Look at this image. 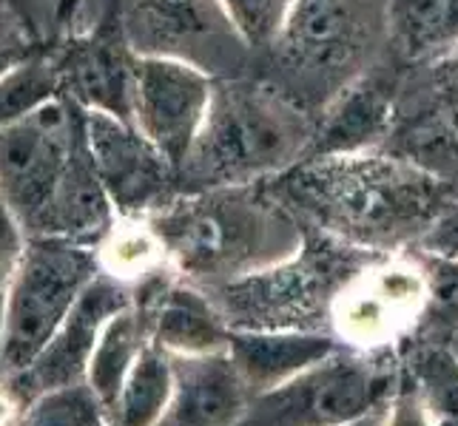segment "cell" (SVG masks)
<instances>
[{
    "mask_svg": "<svg viewBox=\"0 0 458 426\" xmlns=\"http://www.w3.org/2000/svg\"><path fill=\"white\" fill-rule=\"evenodd\" d=\"M267 182L308 230L370 254L416 250L455 199L453 182L393 148L310 154Z\"/></svg>",
    "mask_w": 458,
    "mask_h": 426,
    "instance_id": "obj_1",
    "label": "cell"
},
{
    "mask_svg": "<svg viewBox=\"0 0 458 426\" xmlns=\"http://www.w3.org/2000/svg\"><path fill=\"white\" fill-rule=\"evenodd\" d=\"M148 219L171 271L208 293L291 259L308 233L271 182L185 191Z\"/></svg>",
    "mask_w": 458,
    "mask_h": 426,
    "instance_id": "obj_2",
    "label": "cell"
},
{
    "mask_svg": "<svg viewBox=\"0 0 458 426\" xmlns=\"http://www.w3.org/2000/svg\"><path fill=\"white\" fill-rule=\"evenodd\" d=\"M316 120L276 83L216 80L208 117L180 171L188 191L267 182L305 160Z\"/></svg>",
    "mask_w": 458,
    "mask_h": 426,
    "instance_id": "obj_3",
    "label": "cell"
},
{
    "mask_svg": "<svg viewBox=\"0 0 458 426\" xmlns=\"http://www.w3.org/2000/svg\"><path fill=\"white\" fill-rule=\"evenodd\" d=\"M373 256L378 254L308 230L291 259L211 296L231 330H322V324L330 327V305L342 284Z\"/></svg>",
    "mask_w": 458,
    "mask_h": 426,
    "instance_id": "obj_4",
    "label": "cell"
},
{
    "mask_svg": "<svg viewBox=\"0 0 458 426\" xmlns=\"http://www.w3.org/2000/svg\"><path fill=\"white\" fill-rule=\"evenodd\" d=\"M370 23L359 0H296L285 31L274 43L282 91L308 108L327 105L368 60Z\"/></svg>",
    "mask_w": 458,
    "mask_h": 426,
    "instance_id": "obj_5",
    "label": "cell"
},
{
    "mask_svg": "<svg viewBox=\"0 0 458 426\" xmlns=\"http://www.w3.org/2000/svg\"><path fill=\"white\" fill-rule=\"evenodd\" d=\"M98 273L94 245L66 236H29L23 262L6 290L0 367L9 372L26 370Z\"/></svg>",
    "mask_w": 458,
    "mask_h": 426,
    "instance_id": "obj_6",
    "label": "cell"
},
{
    "mask_svg": "<svg viewBox=\"0 0 458 426\" xmlns=\"http://www.w3.org/2000/svg\"><path fill=\"white\" fill-rule=\"evenodd\" d=\"M83 146V108L69 97L0 129V199L31 236L40 230Z\"/></svg>",
    "mask_w": 458,
    "mask_h": 426,
    "instance_id": "obj_7",
    "label": "cell"
},
{
    "mask_svg": "<svg viewBox=\"0 0 458 426\" xmlns=\"http://www.w3.org/2000/svg\"><path fill=\"white\" fill-rule=\"evenodd\" d=\"M376 355L342 347L319 367L250 398L236 426H342L376 413L393 392Z\"/></svg>",
    "mask_w": 458,
    "mask_h": 426,
    "instance_id": "obj_8",
    "label": "cell"
},
{
    "mask_svg": "<svg viewBox=\"0 0 458 426\" xmlns=\"http://www.w3.org/2000/svg\"><path fill=\"white\" fill-rule=\"evenodd\" d=\"M428 307V276L419 250L378 254L342 284L330 305V333L359 353L416 336Z\"/></svg>",
    "mask_w": 458,
    "mask_h": 426,
    "instance_id": "obj_9",
    "label": "cell"
},
{
    "mask_svg": "<svg viewBox=\"0 0 458 426\" xmlns=\"http://www.w3.org/2000/svg\"><path fill=\"white\" fill-rule=\"evenodd\" d=\"M216 80L208 69L174 54L140 52L134 69L131 122L165 160L182 171L208 117Z\"/></svg>",
    "mask_w": 458,
    "mask_h": 426,
    "instance_id": "obj_10",
    "label": "cell"
},
{
    "mask_svg": "<svg viewBox=\"0 0 458 426\" xmlns=\"http://www.w3.org/2000/svg\"><path fill=\"white\" fill-rule=\"evenodd\" d=\"M86 148L117 216H154L177 196L180 173L131 120L83 112Z\"/></svg>",
    "mask_w": 458,
    "mask_h": 426,
    "instance_id": "obj_11",
    "label": "cell"
},
{
    "mask_svg": "<svg viewBox=\"0 0 458 426\" xmlns=\"http://www.w3.org/2000/svg\"><path fill=\"white\" fill-rule=\"evenodd\" d=\"M134 302V290L106 273H98L81 293L66 319L60 322L49 344L18 375V392L38 398L49 389L81 384L89 372V361L98 350L103 330L117 313Z\"/></svg>",
    "mask_w": 458,
    "mask_h": 426,
    "instance_id": "obj_12",
    "label": "cell"
},
{
    "mask_svg": "<svg viewBox=\"0 0 458 426\" xmlns=\"http://www.w3.org/2000/svg\"><path fill=\"white\" fill-rule=\"evenodd\" d=\"M134 302L151 313V341L171 355L223 353L231 324L208 290L165 271L134 288Z\"/></svg>",
    "mask_w": 458,
    "mask_h": 426,
    "instance_id": "obj_13",
    "label": "cell"
},
{
    "mask_svg": "<svg viewBox=\"0 0 458 426\" xmlns=\"http://www.w3.org/2000/svg\"><path fill=\"white\" fill-rule=\"evenodd\" d=\"M137 54L123 31H98L57 60L63 97L77 103L83 112H106L131 120V94Z\"/></svg>",
    "mask_w": 458,
    "mask_h": 426,
    "instance_id": "obj_14",
    "label": "cell"
},
{
    "mask_svg": "<svg viewBox=\"0 0 458 426\" xmlns=\"http://www.w3.org/2000/svg\"><path fill=\"white\" fill-rule=\"evenodd\" d=\"M174 358V398L157 426H236L250 389L228 350Z\"/></svg>",
    "mask_w": 458,
    "mask_h": 426,
    "instance_id": "obj_15",
    "label": "cell"
},
{
    "mask_svg": "<svg viewBox=\"0 0 458 426\" xmlns=\"http://www.w3.org/2000/svg\"><path fill=\"white\" fill-rule=\"evenodd\" d=\"M342 341L322 330H231L228 353L250 396L293 381L342 350Z\"/></svg>",
    "mask_w": 458,
    "mask_h": 426,
    "instance_id": "obj_16",
    "label": "cell"
},
{
    "mask_svg": "<svg viewBox=\"0 0 458 426\" xmlns=\"http://www.w3.org/2000/svg\"><path fill=\"white\" fill-rule=\"evenodd\" d=\"M396 94L376 77L361 74L322 108L316 120L310 154H351L385 148L396 131Z\"/></svg>",
    "mask_w": 458,
    "mask_h": 426,
    "instance_id": "obj_17",
    "label": "cell"
},
{
    "mask_svg": "<svg viewBox=\"0 0 458 426\" xmlns=\"http://www.w3.org/2000/svg\"><path fill=\"white\" fill-rule=\"evenodd\" d=\"M387 40L407 63L458 52V0H387Z\"/></svg>",
    "mask_w": 458,
    "mask_h": 426,
    "instance_id": "obj_18",
    "label": "cell"
},
{
    "mask_svg": "<svg viewBox=\"0 0 458 426\" xmlns=\"http://www.w3.org/2000/svg\"><path fill=\"white\" fill-rule=\"evenodd\" d=\"M148 344H151V313L137 302L117 313L103 330L98 350H94L89 361L86 384L108 406V413L114 409L125 378H129L137 358L143 355Z\"/></svg>",
    "mask_w": 458,
    "mask_h": 426,
    "instance_id": "obj_19",
    "label": "cell"
},
{
    "mask_svg": "<svg viewBox=\"0 0 458 426\" xmlns=\"http://www.w3.org/2000/svg\"><path fill=\"white\" fill-rule=\"evenodd\" d=\"M94 254H98L100 273L129 284L131 290L171 271L163 239L148 216H117L94 245Z\"/></svg>",
    "mask_w": 458,
    "mask_h": 426,
    "instance_id": "obj_20",
    "label": "cell"
},
{
    "mask_svg": "<svg viewBox=\"0 0 458 426\" xmlns=\"http://www.w3.org/2000/svg\"><path fill=\"white\" fill-rule=\"evenodd\" d=\"M430 100L424 103L421 117L404 125L407 134L413 137H407L404 148H393L413 156V160H421V154H430L433 148L458 151V52L438 63H430Z\"/></svg>",
    "mask_w": 458,
    "mask_h": 426,
    "instance_id": "obj_21",
    "label": "cell"
},
{
    "mask_svg": "<svg viewBox=\"0 0 458 426\" xmlns=\"http://www.w3.org/2000/svg\"><path fill=\"white\" fill-rule=\"evenodd\" d=\"M174 398V358L154 341L137 358L112 409L114 426H157Z\"/></svg>",
    "mask_w": 458,
    "mask_h": 426,
    "instance_id": "obj_22",
    "label": "cell"
},
{
    "mask_svg": "<svg viewBox=\"0 0 458 426\" xmlns=\"http://www.w3.org/2000/svg\"><path fill=\"white\" fill-rule=\"evenodd\" d=\"M57 97H63L57 60L46 54L21 57L0 71V129L31 117Z\"/></svg>",
    "mask_w": 458,
    "mask_h": 426,
    "instance_id": "obj_23",
    "label": "cell"
},
{
    "mask_svg": "<svg viewBox=\"0 0 458 426\" xmlns=\"http://www.w3.org/2000/svg\"><path fill=\"white\" fill-rule=\"evenodd\" d=\"M410 378L433 426H458V355L447 341H424L410 353Z\"/></svg>",
    "mask_w": 458,
    "mask_h": 426,
    "instance_id": "obj_24",
    "label": "cell"
},
{
    "mask_svg": "<svg viewBox=\"0 0 458 426\" xmlns=\"http://www.w3.org/2000/svg\"><path fill=\"white\" fill-rule=\"evenodd\" d=\"M18 426H114V421L94 389L81 381L38 396Z\"/></svg>",
    "mask_w": 458,
    "mask_h": 426,
    "instance_id": "obj_25",
    "label": "cell"
},
{
    "mask_svg": "<svg viewBox=\"0 0 458 426\" xmlns=\"http://www.w3.org/2000/svg\"><path fill=\"white\" fill-rule=\"evenodd\" d=\"M424 276H428V307L416 333H428L433 341H447L458 333V259L421 254Z\"/></svg>",
    "mask_w": 458,
    "mask_h": 426,
    "instance_id": "obj_26",
    "label": "cell"
},
{
    "mask_svg": "<svg viewBox=\"0 0 458 426\" xmlns=\"http://www.w3.org/2000/svg\"><path fill=\"white\" fill-rule=\"evenodd\" d=\"M219 9L245 49L271 52L291 21L296 0H219Z\"/></svg>",
    "mask_w": 458,
    "mask_h": 426,
    "instance_id": "obj_27",
    "label": "cell"
},
{
    "mask_svg": "<svg viewBox=\"0 0 458 426\" xmlns=\"http://www.w3.org/2000/svg\"><path fill=\"white\" fill-rule=\"evenodd\" d=\"M26 245H29L26 228L21 225V219L6 208V202L0 199V293L9 290V284L23 262Z\"/></svg>",
    "mask_w": 458,
    "mask_h": 426,
    "instance_id": "obj_28",
    "label": "cell"
},
{
    "mask_svg": "<svg viewBox=\"0 0 458 426\" xmlns=\"http://www.w3.org/2000/svg\"><path fill=\"white\" fill-rule=\"evenodd\" d=\"M382 426H433L413 378H410V384L390 392V398L382 406Z\"/></svg>",
    "mask_w": 458,
    "mask_h": 426,
    "instance_id": "obj_29",
    "label": "cell"
},
{
    "mask_svg": "<svg viewBox=\"0 0 458 426\" xmlns=\"http://www.w3.org/2000/svg\"><path fill=\"white\" fill-rule=\"evenodd\" d=\"M421 254L458 259V196L447 205V211L436 219V225L428 230V236L419 242Z\"/></svg>",
    "mask_w": 458,
    "mask_h": 426,
    "instance_id": "obj_30",
    "label": "cell"
},
{
    "mask_svg": "<svg viewBox=\"0 0 458 426\" xmlns=\"http://www.w3.org/2000/svg\"><path fill=\"white\" fill-rule=\"evenodd\" d=\"M0 426H18V404L6 389H0Z\"/></svg>",
    "mask_w": 458,
    "mask_h": 426,
    "instance_id": "obj_31",
    "label": "cell"
},
{
    "mask_svg": "<svg viewBox=\"0 0 458 426\" xmlns=\"http://www.w3.org/2000/svg\"><path fill=\"white\" fill-rule=\"evenodd\" d=\"M342 426H382V409H376V413H370L365 418H356L351 423H342Z\"/></svg>",
    "mask_w": 458,
    "mask_h": 426,
    "instance_id": "obj_32",
    "label": "cell"
},
{
    "mask_svg": "<svg viewBox=\"0 0 458 426\" xmlns=\"http://www.w3.org/2000/svg\"><path fill=\"white\" fill-rule=\"evenodd\" d=\"M4 336H6V293H0V355H4Z\"/></svg>",
    "mask_w": 458,
    "mask_h": 426,
    "instance_id": "obj_33",
    "label": "cell"
},
{
    "mask_svg": "<svg viewBox=\"0 0 458 426\" xmlns=\"http://www.w3.org/2000/svg\"><path fill=\"white\" fill-rule=\"evenodd\" d=\"M447 344H450V350H453V353L458 355V333H453V336L447 338Z\"/></svg>",
    "mask_w": 458,
    "mask_h": 426,
    "instance_id": "obj_34",
    "label": "cell"
}]
</instances>
